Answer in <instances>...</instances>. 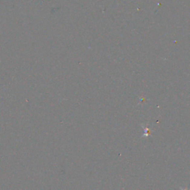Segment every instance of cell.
<instances>
[{
    "label": "cell",
    "mask_w": 190,
    "mask_h": 190,
    "mask_svg": "<svg viewBox=\"0 0 190 190\" xmlns=\"http://www.w3.org/2000/svg\"><path fill=\"white\" fill-rule=\"evenodd\" d=\"M143 129H144V133H143V135H142V137H149V136H150L151 135L150 129H149V128H147V127H144V126H143Z\"/></svg>",
    "instance_id": "cell-1"
},
{
    "label": "cell",
    "mask_w": 190,
    "mask_h": 190,
    "mask_svg": "<svg viewBox=\"0 0 190 190\" xmlns=\"http://www.w3.org/2000/svg\"><path fill=\"white\" fill-rule=\"evenodd\" d=\"M180 189L181 190H190L189 188L187 187V186H186V187H184V188H182V187H180Z\"/></svg>",
    "instance_id": "cell-2"
}]
</instances>
